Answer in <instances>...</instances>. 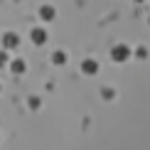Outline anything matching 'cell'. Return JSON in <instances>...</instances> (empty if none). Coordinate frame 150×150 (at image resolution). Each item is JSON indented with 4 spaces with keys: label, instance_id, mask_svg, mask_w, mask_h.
Returning a JSON list of instances; mask_svg holds the SVG:
<instances>
[{
    "label": "cell",
    "instance_id": "cell-1",
    "mask_svg": "<svg viewBox=\"0 0 150 150\" xmlns=\"http://www.w3.org/2000/svg\"><path fill=\"white\" fill-rule=\"evenodd\" d=\"M111 57H113V62H126L130 57V49L126 45H116L113 47V52H111Z\"/></svg>",
    "mask_w": 150,
    "mask_h": 150
},
{
    "label": "cell",
    "instance_id": "cell-2",
    "mask_svg": "<svg viewBox=\"0 0 150 150\" xmlns=\"http://www.w3.org/2000/svg\"><path fill=\"white\" fill-rule=\"evenodd\" d=\"M17 35H12V32H5L3 35V45H5V49H12V47H17Z\"/></svg>",
    "mask_w": 150,
    "mask_h": 150
},
{
    "label": "cell",
    "instance_id": "cell-3",
    "mask_svg": "<svg viewBox=\"0 0 150 150\" xmlns=\"http://www.w3.org/2000/svg\"><path fill=\"white\" fill-rule=\"evenodd\" d=\"M81 71L84 74H96L98 71V64L93 59H84V64H81Z\"/></svg>",
    "mask_w": 150,
    "mask_h": 150
},
{
    "label": "cell",
    "instance_id": "cell-4",
    "mask_svg": "<svg viewBox=\"0 0 150 150\" xmlns=\"http://www.w3.org/2000/svg\"><path fill=\"white\" fill-rule=\"evenodd\" d=\"M32 42L35 45H45L47 42V32L45 30H32Z\"/></svg>",
    "mask_w": 150,
    "mask_h": 150
},
{
    "label": "cell",
    "instance_id": "cell-5",
    "mask_svg": "<svg viewBox=\"0 0 150 150\" xmlns=\"http://www.w3.org/2000/svg\"><path fill=\"white\" fill-rule=\"evenodd\" d=\"M40 15L45 17V20H52V17H54V8H52V5H45V8L40 10Z\"/></svg>",
    "mask_w": 150,
    "mask_h": 150
},
{
    "label": "cell",
    "instance_id": "cell-6",
    "mask_svg": "<svg viewBox=\"0 0 150 150\" xmlns=\"http://www.w3.org/2000/svg\"><path fill=\"white\" fill-rule=\"evenodd\" d=\"M10 69L15 71V74H22V71H25V62H22V59H15V62L10 64Z\"/></svg>",
    "mask_w": 150,
    "mask_h": 150
},
{
    "label": "cell",
    "instance_id": "cell-7",
    "mask_svg": "<svg viewBox=\"0 0 150 150\" xmlns=\"http://www.w3.org/2000/svg\"><path fill=\"white\" fill-rule=\"evenodd\" d=\"M64 62H67V54H64V52H57V54H54V64H64Z\"/></svg>",
    "mask_w": 150,
    "mask_h": 150
},
{
    "label": "cell",
    "instance_id": "cell-8",
    "mask_svg": "<svg viewBox=\"0 0 150 150\" xmlns=\"http://www.w3.org/2000/svg\"><path fill=\"white\" fill-rule=\"evenodd\" d=\"M113 96V89H103V98H111Z\"/></svg>",
    "mask_w": 150,
    "mask_h": 150
},
{
    "label": "cell",
    "instance_id": "cell-9",
    "mask_svg": "<svg viewBox=\"0 0 150 150\" xmlns=\"http://www.w3.org/2000/svg\"><path fill=\"white\" fill-rule=\"evenodd\" d=\"M5 62H8V54H5V52H0V64H5Z\"/></svg>",
    "mask_w": 150,
    "mask_h": 150
}]
</instances>
